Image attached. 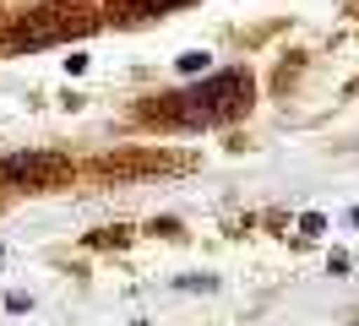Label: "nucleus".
Returning <instances> with one entry per match:
<instances>
[{
	"mask_svg": "<svg viewBox=\"0 0 359 326\" xmlns=\"http://www.w3.org/2000/svg\"><path fill=\"white\" fill-rule=\"evenodd\" d=\"M250 109V76L245 71H212L207 82L196 87H180V93H163V104H158V114L169 120V125H224V120H234V114H245Z\"/></svg>",
	"mask_w": 359,
	"mask_h": 326,
	"instance_id": "obj_1",
	"label": "nucleus"
},
{
	"mask_svg": "<svg viewBox=\"0 0 359 326\" xmlns=\"http://www.w3.org/2000/svg\"><path fill=\"white\" fill-rule=\"evenodd\" d=\"M66 169H71L66 152H6L0 158V179L17 191H49V185H60Z\"/></svg>",
	"mask_w": 359,
	"mask_h": 326,
	"instance_id": "obj_2",
	"label": "nucleus"
},
{
	"mask_svg": "<svg viewBox=\"0 0 359 326\" xmlns=\"http://www.w3.org/2000/svg\"><path fill=\"white\" fill-rule=\"evenodd\" d=\"M71 27H66V17H49V11H27L22 22H11L6 27V49L11 55H22V49H44V43H55V39H66Z\"/></svg>",
	"mask_w": 359,
	"mask_h": 326,
	"instance_id": "obj_3",
	"label": "nucleus"
},
{
	"mask_svg": "<svg viewBox=\"0 0 359 326\" xmlns=\"http://www.w3.org/2000/svg\"><path fill=\"white\" fill-rule=\"evenodd\" d=\"M120 17H163V11H180V6H191V0H109Z\"/></svg>",
	"mask_w": 359,
	"mask_h": 326,
	"instance_id": "obj_4",
	"label": "nucleus"
},
{
	"mask_svg": "<svg viewBox=\"0 0 359 326\" xmlns=\"http://www.w3.org/2000/svg\"><path fill=\"white\" fill-rule=\"evenodd\" d=\"M175 65L185 71V76H207V71H212V55H207V49H185Z\"/></svg>",
	"mask_w": 359,
	"mask_h": 326,
	"instance_id": "obj_5",
	"label": "nucleus"
},
{
	"mask_svg": "<svg viewBox=\"0 0 359 326\" xmlns=\"http://www.w3.org/2000/svg\"><path fill=\"white\" fill-rule=\"evenodd\" d=\"M299 234H305V239H321V234H327V217H321V212H305V217H299Z\"/></svg>",
	"mask_w": 359,
	"mask_h": 326,
	"instance_id": "obj_6",
	"label": "nucleus"
},
{
	"mask_svg": "<svg viewBox=\"0 0 359 326\" xmlns=\"http://www.w3.org/2000/svg\"><path fill=\"white\" fill-rule=\"evenodd\" d=\"M180 288H185V294H196V288H202V294H207V288H218V278H180Z\"/></svg>",
	"mask_w": 359,
	"mask_h": 326,
	"instance_id": "obj_7",
	"label": "nucleus"
},
{
	"mask_svg": "<svg viewBox=\"0 0 359 326\" xmlns=\"http://www.w3.org/2000/svg\"><path fill=\"white\" fill-rule=\"evenodd\" d=\"M88 71V55H66V76H82Z\"/></svg>",
	"mask_w": 359,
	"mask_h": 326,
	"instance_id": "obj_8",
	"label": "nucleus"
},
{
	"mask_svg": "<svg viewBox=\"0 0 359 326\" xmlns=\"http://www.w3.org/2000/svg\"><path fill=\"white\" fill-rule=\"evenodd\" d=\"M348 223H354V229H359V207H354V212H348Z\"/></svg>",
	"mask_w": 359,
	"mask_h": 326,
	"instance_id": "obj_9",
	"label": "nucleus"
},
{
	"mask_svg": "<svg viewBox=\"0 0 359 326\" xmlns=\"http://www.w3.org/2000/svg\"><path fill=\"white\" fill-rule=\"evenodd\" d=\"M0 261H6V250H0Z\"/></svg>",
	"mask_w": 359,
	"mask_h": 326,
	"instance_id": "obj_10",
	"label": "nucleus"
}]
</instances>
